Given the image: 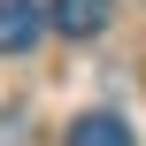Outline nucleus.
<instances>
[{"mask_svg": "<svg viewBox=\"0 0 146 146\" xmlns=\"http://www.w3.org/2000/svg\"><path fill=\"white\" fill-rule=\"evenodd\" d=\"M46 31V0H0V54H31Z\"/></svg>", "mask_w": 146, "mask_h": 146, "instance_id": "obj_1", "label": "nucleus"}, {"mask_svg": "<svg viewBox=\"0 0 146 146\" xmlns=\"http://www.w3.org/2000/svg\"><path fill=\"white\" fill-rule=\"evenodd\" d=\"M108 15H115V0H46V23L69 31V38H100Z\"/></svg>", "mask_w": 146, "mask_h": 146, "instance_id": "obj_2", "label": "nucleus"}, {"mask_svg": "<svg viewBox=\"0 0 146 146\" xmlns=\"http://www.w3.org/2000/svg\"><path fill=\"white\" fill-rule=\"evenodd\" d=\"M62 146H131V123L123 115H108V108H92V115H77L69 123V139Z\"/></svg>", "mask_w": 146, "mask_h": 146, "instance_id": "obj_3", "label": "nucleus"}]
</instances>
